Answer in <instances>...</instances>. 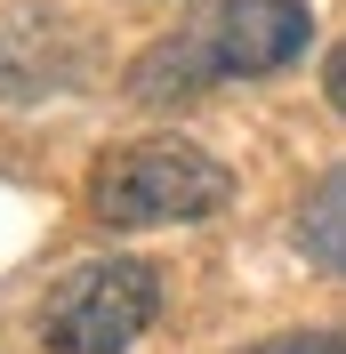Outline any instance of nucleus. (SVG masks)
I'll use <instances>...</instances> for the list:
<instances>
[{
    "instance_id": "obj_1",
    "label": "nucleus",
    "mask_w": 346,
    "mask_h": 354,
    "mask_svg": "<svg viewBox=\"0 0 346 354\" xmlns=\"http://www.w3.org/2000/svg\"><path fill=\"white\" fill-rule=\"evenodd\" d=\"M314 8L306 0H210L194 24H177L170 41L153 48L145 65L129 73L137 105H177L210 81H258L306 57Z\"/></svg>"
},
{
    "instance_id": "obj_2",
    "label": "nucleus",
    "mask_w": 346,
    "mask_h": 354,
    "mask_svg": "<svg viewBox=\"0 0 346 354\" xmlns=\"http://www.w3.org/2000/svg\"><path fill=\"white\" fill-rule=\"evenodd\" d=\"M226 194H234V177L185 137H137V145L105 153L89 177V209L105 225H185L226 209Z\"/></svg>"
},
{
    "instance_id": "obj_3",
    "label": "nucleus",
    "mask_w": 346,
    "mask_h": 354,
    "mask_svg": "<svg viewBox=\"0 0 346 354\" xmlns=\"http://www.w3.org/2000/svg\"><path fill=\"white\" fill-rule=\"evenodd\" d=\"M161 314V266L153 258H89L41 306V346L48 354H121L129 338H145V322Z\"/></svg>"
},
{
    "instance_id": "obj_4",
    "label": "nucleus",
    "mask_w": 346,
    "mask_h": 354,
    "mask_svg": "<svg viewBox=\"0 0 346 354\" xmlns=\"http://www.w3.org/2000/svg\"><path fill=\"white\" fill-rule=\"evenodd\" d=\"M298 250L330 274H346V169H322L314 194L298 201Z\"/></svg>"
},
{
    "instance_id": "obj_5",
    "label": "nucleus",
    "mask_w": 346,
    "mask_h": 354,
    "mask_svg": "<svg viewBox=\"0 0 346 354\" xmlns=\"http://www.w3.org/2000/svg\"><path fill=\"white\" fill-rule=\"evenodd\" d=\"M242 354H346V330H282V338H258Z\"/></svg>"
},
{
    "instance_id": "obj_6",
    "label": "nucleus",
    "mask_w": 346,
    "mask_h": 354,
    "mask_svg": "<svg viewBox=\"0 0 346 354\" xmlns=\"http://www.w3.org/2000/svg\"><path fill=\"white\" fill-rule=\"evenodd\" d=\"M322 97H330V105L346 113V41L330 48V65H322Z\"/></svg>"
}]
</instances>
